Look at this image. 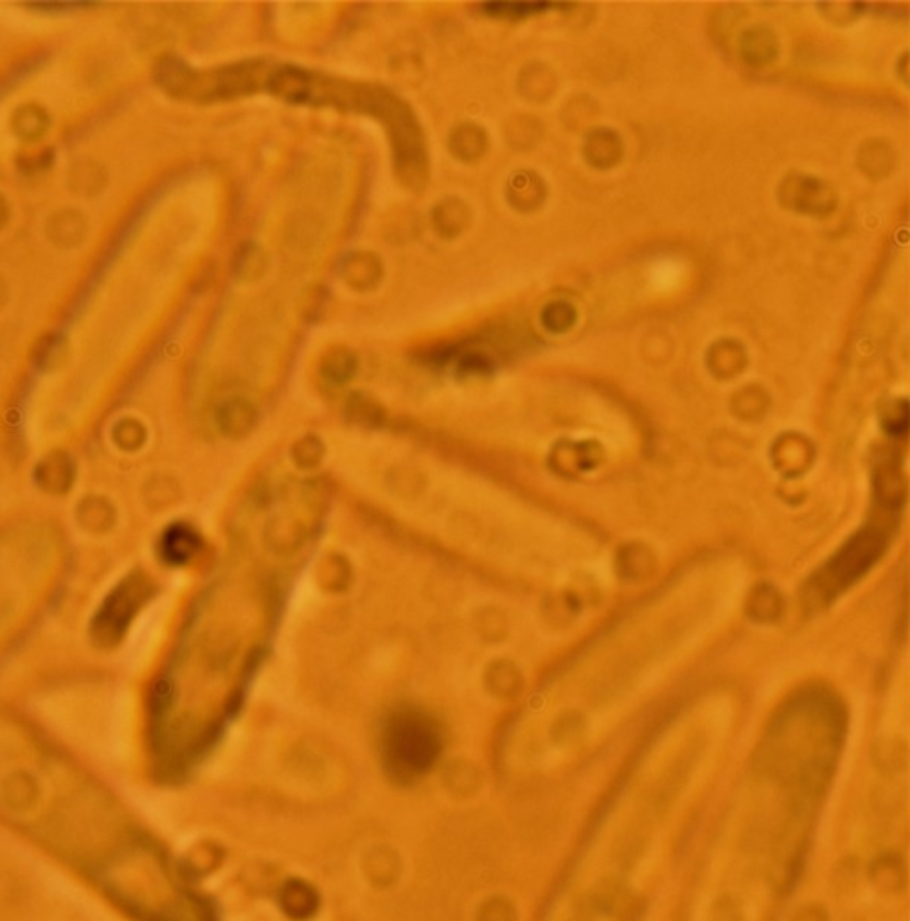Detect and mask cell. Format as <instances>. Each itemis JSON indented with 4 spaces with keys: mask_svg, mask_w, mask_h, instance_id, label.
I'll return each instance as SVG.
<instances>
[{
    "mask_svg": "<svg viewBox=\"0 0 910 921\" xmlns=\"http://www.w3.org/2000/svg\"><path fill=\"white\" fill-rule=\"evenodd\" d=\"M783 191L790 207L801 209L804 213H826L835 206V198L830 189L819 180L794 177L790 179V186H783Z\"/></svg>",
    "mask_w": 910,
    "mask_h": 921,
    "instance_id": "2",
    "label": "cell"
},
{
    "mask_svg": "<svg viewBox=\"0 0 910 921\" xmlns=\"http://www.w3.org/2000/svg\"><path fill=\"white\" fill-rule=\"evenodd\" d=\"M482 148H484V135L479 132V128L464 126L452 137V150L459 153L463 159L477 157L482 152Z\"/></svg>",
    "mask_w": 910,
    "mask_h": 921,
    "instance_id": "3",
    "label": "cell"
},
{
    "mask_svg": "<svg viewBox=\"0 0 910 921\" xmlns=\"http://www.w3.org/2000/svg\"><path fill=\"white\" fill-rule=\"evenodd\" d=\"M542 321H544L545 328L560 333V331L571 328L574 321H576V312L567 303H553V305L545 308Z\"/></svg>",
    "mask_w": 910,
    "mask_h": 921,
    "instance_id": "4",
    "label": "cell"
},
{
    "mask_svg": "<svg viewBox=\"0 0 910 921\" xmlns=\"http://www.w3.org/2000/svg\"><path fill=\"white\" fill-rule=\"evenodd\" d=\"M549 8V4H488L486 9L499 17H527Z\"/></svg>",
    "mask_w": 910,
    "mask_h": 921,
    "instance_id": "6",
    "label": "cell"
},
{
    "mask_svg": "<svg viewBox=\"0 0 910 921\" xmlns=\"http://www.w3.org/2000/svg\"><path fill=\"white\" fill-rule=\"evenodd\" d=\"M438 751V733L423 716H394L385 729V765L396 778H418L434 763Z\"/></svg>",
    "mask_w": 910,
    "mask_h": 921,
    "instance_id": "1",
    "label": "cell"
},
{
    "mask_svg": "<svg viewBox=\"0 0 910 921\" xmlns=\"http://www.w3.org/2000/svg\"><path fill=\"white\" fill-rule=\"evenodd\" d=\"M743 49H745L747 60H759V62L770 60L776 51L774 42H767V35L763 31H754L747 35V42L743 44Z\"/></svg>",
    "mask_w": 910,
    "mask_h": 921,
    "instance_id": "5",
    "label": "cell"
}]
</instances>
